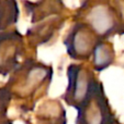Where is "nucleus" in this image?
Wrapping results in <instances>:
<instances>
[{
  "instance_id": "obj_7",
  "label": "nucleus",
  "mask_w": 124,
  "mask_h": 124,
  "mask_svg": "<svg viewBox=\"0 0 124 124\" xmlns=\"http://www.w3.org/2000/svg\"><path fill=\"white\" fill-rule=\"evenodd\" d=\"M65 22V15H57V16L48 17L40 23L33 24L26 31L25 34L29 46L36 49L40 46L50 43L61 31Z\"/></svg>"
},
{
  "instance_id": "obj_13",
  "label": "nucleus",
  "mask_w": 124,
  "mask_h": 124,
  "mask_svg": "<svg viewBox=\"0 0 124 124\" xmlns=\"http://www.w3.org/2000/svg\"><path fill=\"white\" fill-rule=\"evenodd\" d=\"M112 3L115 7L116 11L119 13L121 25H122V34H124V1H112Z\"/></svg>"
},
{
  "instance_id": "obj_5",
  "label": "nucleus",
  "mask_w": 124,
  "mask_h": 124,
  "mask_svg": "<svg viewBox=\"0 0 124 124\" xmlns=\"http://www.w3.org/2000/svg\"><path fill=\"white\" fill-rule=\"evenodd\" d=\"M101 39L83 22L75 21L64 38V45L70 59L89 61Z\"/></svg>"
},
{
  "instance_id": "obj_12",
  "label": "nucleus",
  "mask_w": 124,
  "mask_h": 124,
  "mask_svg": "<svg viewBox=\"0 0 124 124\" xmlns=\"http://www.w3.org/2000/svg\"><path fill=\"white\" fill-rule=\"evenodd\" d=\"M12 99V95L6 86L0 88V119L7 118L8 109Z\"/></svg>"
},
{
  "instance_id": "obj_15",
  "label": "nucleus",
  "mask_w": 124,
  "mask_h": 124,
  "mask_svg": "<svg viewBox=\"0 0 124 124\" xmlns=\"http://www.w3.org/2000/svg\"><path fill=\"white\" fill-rule=\"evenodd\" d=\"M108 124H122V123H121V122H119V121L116 120V118H114L113 120L111 121V122H110V123H108Z\"/></svg>"
},
{
  "instance_id": "obj_6",
  "label": "nucleus",
  "mask_w": 124,
  "mask_h": 124,
  "mask_svg": "<svg viewBox=\"0 0 124 124\" xmlns=\"http://www.w3.org/2000/svg\"><path fill=\"white\" fill-rule=\"evenodd\" d=\"M26 50L24 36L17 30L0 32V75L10 76L23 62Z\"/></svg>"
},
{
  "instance_id": "obj_1",
  "label": "nucleus",
  "mask_w": 124,
  "mask_h": 124,
  "mask_svg": "<svg viewBox=\"0 0 124 124\" xmlns=\"http://www.w3.org/2000/svg\"><path fill=\"white\" fill-rule=\"evenodd\" d=\"M54 71L48 64L34 59H26L9 76L6 87L13 99L34 102L46 94L53 81Z\"/></svg>"
},
{
  "instance_id": "obj_11",
  "label": "nucleus",
  "mask_w": 124,
  "mask_h": 124,
  "mask_svg": "<svg viewBox=\"0 0 124 124\" xmlns=\"http://www.w3.org/2000/svg\"><path fill=\"white\" fill-rule=\"evenodd\" d=\"M20 9L14 0H0V32L11 30L19 21Z\"/></svg>"
},
{
  "instance_id": "obj_9",
  "label": "nucleus",
  "mask_w": 124,
  "mask_h": 124,
  "mask_svg": "<svg viewBox=\"0 0 124 124\" xmlns=\"http://www.w3.org/2000/svg\"><path fill=\"white\" fill-rule=\"evenodd\" d=\"M35 124H66V111L58 100H46L39 106Z\"/></svg>"
},
{
  "instance_id": "obj_10",
  "label": "nucleus",
  "mask_w": 124,
  "mask_h": 124,
  "mask_svg": "<svg viewBox=\"0 0 124 124\" xmlns=\"http://www.w3.org/2000/svg\"><path fill=\"white\" fill-rule=\"evenodd\" d=\"M115 61V50L109 40H100L91 57V65L94 72H102Z\"/></svg>"
},
{
  "instance_id": "obj_2",
  "label": "nucleus",
  "mask_w": 124,
  "mask_h": 124,
  "mask_svg": "<svg viewBox=\"0 0 124 124\" xmlns=\"http://www.w3.org/2000/svg\"><path fill=\"white\" fill-rule=\"evenodd\" d=\"M75 21L86 23L101 40L122 35L121 20L112 1L83 2Z\"/></svg>"
},
{
  "instance_id": "obj_8",
  "label": "nucleus",
  "mask_w": 124,
  "mask_h": 124,
  "mask_svg": "<svg viewBox=\"0 0 124 124\" xmlns=\"http://www.w3.org/2000/svg\"><path fill=\"white\" fill-rule=\"evenodd\" d=\"M25 12L31 17V23L36 24L44 20L57 15H64L65 6L58 0L48 1H23L22 2Z\"/></svg>"
},
{
  "instance_id": "obj_4",
  "label": "nucleus",
  "mask_w": 124,
  "mask_h": 124,
  "mask_svg": "<svg viewBox=\"0 0 124 124\" xmlns=\"http://www.w3.org/2000/svg\"><path fill=\"white\" fill-rule=\"evenodd\" d=\"M114 118L104 87L98 79L88 98L77 109L76 124H108Z\"/></svg>"
},
{
  "instance_id": "obj_14",
  "label": "nucleus",
  "mask_w": 124,
  "mask_h": 124,
  "mask_svg": "<svg viewBox=\"0 0 124 124\" xmlns=\"http://www.w3.org/2000/svg\"><path fill=\"white\" fill-rule=\"evenodd\" d=\"M0 124H13V122L10 119L4 118V119H0Z\"/></svg>"
},
{
  "instance_id": "obj_3",
  "label": "nucleus",
  "mask_w": 124,
  "mask_h": 124,
  "mask_svg": "<svg viewBox=\"0 0 124 124\" xmlns=\"http://www.w3.org/2000/svg\"><path fill=\"white\" fill-rule=\"evenodd\" d=\"M98 78L94 71L83 63L67 66V86L62 98L68 106L78 109L90 95Z\"/></svg>"
}]
</instances>
